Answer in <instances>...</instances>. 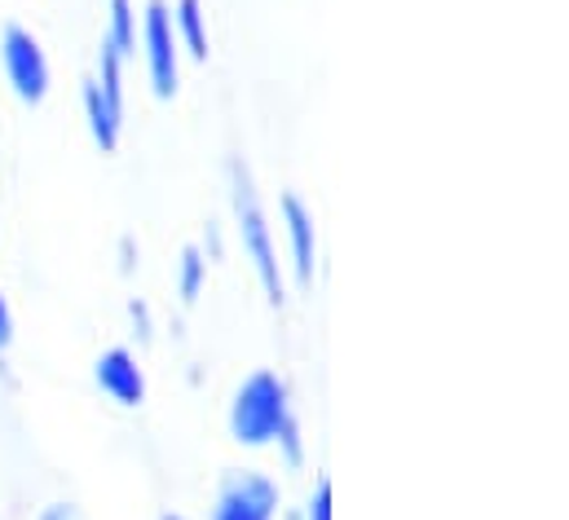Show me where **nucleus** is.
Returning <instances> with one entry per match:
<instances>
[{"label": "nucleus", "instance_id": "nucleus-16", "mask_svg": "<svg viewBox=\"0 0 569 520\" xmlns=\"http://www.w3.org/2000/svg\"><path fill=\"white\" fill-rule=\"evenodd\" d=\"M163 520H186V517H163Z\"/></svg>", "mask_w": 569, "mask_h": 520}, {"label": "nucleus", "instance_id": "nucleus-4", "mask_svg": "<svg viewBox=\"0 0 569 520\" xmlns=\"http://www.w3.org/2000/svg\"><path fill=\"white\" fill-rule=\"evenodd\" d=\"M279 512V486L261 472H230L221 481L212 520H274Z\"/></svg>", "mask_w": 569, "mask_h": 520}, {"label": "nucleus", "instance_id": "nucleus-10", "mask_svg": "<svg viewBox=\"0 0 569 520\" xmlns=\"http://www.w3.org/2000/svg\"><path fill=\"white\" fill-rule=\"evenodd\" d=\"M177 31H181L190 58L203 62V58H208V31H203V9H199V0H181V4H177Z\"/></svg>", "mask_w": 569, "mask_h": 520}, {"label": "nucleus", "instance_id": "nucleus-6", "mask_svg": "<svg viewBox=\"0 0 569 520\" xmlns=\"http://www.w3.org/2000/svg\"><path fill=\"white\" fill-rule=\"evenodd\" d=\"M98 384L102 392L111 397V401H120V406H142L146 397V380H142V367H138V358L129 353V349H107L102 358H98Z\"/></svg>", "mask_w": 569, "mask_h": 520}, {"label": "nucleus", "instance_id": "nucleus-17", "mask_svg": "<svg viewBox=\"0 0 569 520\" xmlns=\"http://www.w3.org/2000/svg\"><path fill=\"white\" fill-rule=\"evenodd\" d=\"M287 520H300V517H287Z\"/></svg>", "mask_w": 569, "mask_h": 520}, {"label": "nucleus", "instance_id": "nucleus-3", "mask_svg": "<svg viewBox=\"0 0 569 520\" xmlns=\"http://www.w3.org/2000/svg\"><path fill=\"white\" fill-rule=\"evenodd\" d=\"M0 58H4V76H9L13 93H18L27 107L44 102V93H49V58H44L40 40H36L31 31H22V27H4V36H0Z\"/></svg>", "mask_w": 569, "mask_h": 520}, {"label": "nucleus", "instance_id": "nucleus-8", "mask_svg": "<svg viewBox=\"0 0 569 520\" xmlns=\"http://www.w3.org/2000/svg\"><path fill=\"white\" fill-rule=\"evenodd\" d=\"M84 111H89V129H93V141L111 154L116 146H120V124H124V111H116L107 98H102V89H98V80L93 84H84Z\"/></svg>", "mask_w": 569, "mask_h": 520}, {"label": "nucleus", "instance_id": "nucleus-1", "mask_svg": "<svg viewBox=\"0 0 569 520\" xmlns=\"http://www.w3.org/2000/svg\"><path fill=\"white\" fill-rule=\"evenodd\" d=\"M287 419H291V410H287V389L279 376L257 371L252 380H243V389L234 392L230 432H234L239 446H270Z\"/></svg>", "mask_w": 569, "mask_h": 520}, {"label": "nucleus", "instance_id": "nucleus-13", "mask_svg": "<svg viewBox=\"0 0 569 520\" xmlns=\"http://www.w3.org/2000/svg\"><path fill=\"white\" fill-rule=\"evenodd\" d=\"M279 446L287 450V463H300V428H296V419H287L283 428H279V437H274Z\"/></svg>", "mask_w": 569, "mask_h": 520}, {"label": "nucleus", "instance_id": "nucleus-2", "mask_svg": "<svg viewBox=\"0 0 569 520\" xmlns=\"http://www.w3.org/2000/svg\"><path fill=\"white\" fill-rule=\"evenodd\" d=\"M234 221H239V239H243V252L252 260L270 304H283V273H279V252H274V239H270V221H266V208L248 181V172L234 163Z\"/></svg>", "mask_w": 569, "mask_h": 520}, {"label": "nucleus", "instance_id": "nucleus-11", "mask_svg": "<svg viewBox=\"0 0 569 520\" xmlns=\"http://www.w3.org/2000/svg\"><path fill=\"white\" fill-rule=\"evenodd\" d=\"M203 273H208L203 252H199V248H186V252H181V300H186V304L199 300V291H203Z\"/></svg>", "mask_w": 569, "mask_h": 520}, {"label": "nucleus", "instance_id": "nucleus-12", "mask_svg": "<svg viewBox=\"0 0 569 520\" xmlns=\"http://www.w3.org/2000/svg\"><path fill=\"white\" fill-rule=\"evenodd\" d=\"M305 520H331V481L322 477L318 486H313V494H309V512Z\"/></svg>", "mask_w": 569, "mask_h": 520}, {"label": "nucleus", "instance_id": "nucleus-7", "mask_svg": "<svg viewBox=\"0 0 569 520\" xmlns=\"http://www.w3.org/2000/svg\"><path fill=\"white\" fill-rule=\"evenodd\" d=\"M283 221H287V239H291V264H296V278L309 287V282H313V217L305 212V203H300L296 194H287Z\"/></svg>", "mask_w": 569, "mask_h": 520}, {"label": "nucleus", "instance_id": "nucleus-14", "mask_svg": "<svg viewBox=\"0 0 569 520\" xmlns=\"http://www.w3.org/2000/svg\"><path fill=\"white\" fill-rule=\"evenodd\" d=\"M13 344V313H9V300L0 296V349Z\"/></svg>", "mask_w": 569, "mask_h": 520}, {"label": "nucleus", "instance_id": "nucleus-9", "mask_svg": "<svg viewBox=\"0 0 569 520\" xmlns=\"http://www.w3.org/2000/svg\"><path fill=\"white\" fill-rule=\"evenodd\" d=\"M116 58H129L133 44H138V31H133V4L129 0H111V27H107V40H102Z\"/></svg>", "mask_w": 569, "mask_h": 520}, {"label": "nucleus", "instance_id": "nucleus-5", "mask_svg": "<svg viewBox=\"0 0 569 520\" xmlns=\"http://www.w3.org/2000/svg\"><path fill=\"white\" fill-rule=\"evenodd\" d=\"M146 62H150L154 98H172L177 93V36H172V18L163 0L146 4Z\"/></svg>", "mask_w": 569, "mask_h": 520}, {"label": "nucleus", "instance_id": "nucleus-15", "mask_svg": "<svg viewBox=\"0 0 569 520\" xmlns=\"http://www.w3.org/2000/svg\"><path fill=\"white\" fill-rule=\"evenodd\" d=\"M40 520H80V512H76L71 503H49V508L40 512Z\"/></svg>", "mask_w": 569, "mask_h": 520}]
</instances>
